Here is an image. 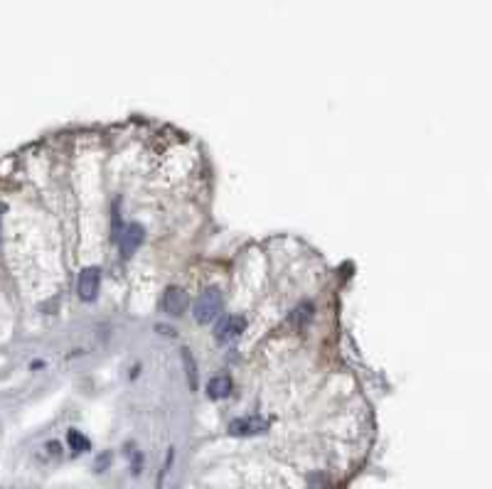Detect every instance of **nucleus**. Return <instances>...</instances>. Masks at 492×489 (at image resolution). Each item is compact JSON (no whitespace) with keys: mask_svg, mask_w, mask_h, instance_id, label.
Segmentation results:
<instances>
[{"mask_svg":"<svg viewBox=\"0 0 492 489\" xmlns=\"http://www.w3.org/2000/svg\"><path fill=\"white\" fill-rule=\"evenodd\" d=\"M99 283H101V270L96 266H89L79 273V280H76V293L84 303H91V300L99 295Z\"/></svg>","mask_w":492,"mask_h":489,"instance_id":"2","label":"nucleus"},{"mask_svg":"<svg viewBox=\"0 0 492 489\" xmlns=\"http://www.w3.org/2000/svg\"><path fill=\"white\" fill-rule=\"evenodd\" d=\"M160 305L168 315H182L187 305H190V298H187V293L182 288H168Z\"/></svg>","mask_w":492,"mask_h":489,"instance_id":"5","label":"nucleus"},{"mask_svg":"<svg viewBox=\"0 0 492 489\" xmlns=\"http://www.w3.org/2000/svg\"><path fill=\"white\" fill-rule=\"evenodd\" d=\"M69 445H71V450H76V453H86L89 450V440L84 438V435L79 433V430H69Z\"/></svg>","mask_w":492,"mask_h":489,"instance_id":"9","label":"nucleus"},{"mask_svg":"<svg viewBox=\"0 0 492 489\" xmlns=\"http://www.w3.org/2000/svg\"><path fill=\"white\" fill-rule=\"evenodd\" d=\"M310 315H313V308L306 303V305H301V308L296 310V315H291V322L293 324H303L308 317H310Z\"/></svg>","mask_w":492,"mask_h":489,"instance_id":"10","label":"nucleus"},{"mask_svg":"<svg viewBox=\"0 0 492 489\" xmlns=\"http://www.w3.org/2000/svg\"><path fill=\"white\" fill-rule=\"evenodd\" d=\"M221 310V293L217 288H207L195 300V319L200 324H210Z\"/></svg>","mask_w":492,"mask_h":489,"instance_id":"1","label":"nucleus"},{"mask_svg":"<svg viewBox=\"0 0 492 489\" xmlns=\"http://www.w3.org/2000/svg\"><path fill=\"white\" fill-rule=\"evenodd\" d=\"M244 327H246L244 317H239V315H226V317H221L219 322H217V327H214L217 342H221V345L234 342L236 337L244 332Z\"/></svg>","mask_w":492,"mask_h":489,"instance_id":"3","label":"nucleus"},{"mask_svg":"<svg viewBox=\"0 0 492 489\" xmlns=\"http://www.w3.org/2000/svg\"><path fill=\"white\" fill-rule=\"evenodd\" d=\"M182 361H185V374H187V381H190V386L195 389L197 386V369H195V359H192L190 350L187 347H182Z\"/></svg>","mask_w":492,"mask_h":489,"instance_id":"8","label":"nucleus"},{"mask_svg":"<svg viewBox=\"0 0 492 489\" xmlns=\"http://www.w3.org/2000/svg\"><path fill=\"white\" fill-rule=\"evenodd\" d=\"M266 428H268V420L259 418V415H246V418L231 420L229 433L231 435H254V433H264Z\"/></svg>","mask_w":492,"mask_h":489,"instance_id":"4","label":"nucleus"},{"mask_svg":"<svg viewBox=\"0 0 492 489\" xmlns=\"http://www.w3.org/2000/svg\"><path fill=\"white\" fill-rule=\"evenodd\" d=\"M143 239H146L143 226H138V224L126 226V229L121 231V249H123V256H131L133 251L143 244Z\"/></svg>","mask_w":492,"mask_h":489,"instance_id":"6","label":"nucleus"},{"mask_svg":"<svg viewBox=\"0 0 492 489\" xmlns=\"http://www.w3.org/2000/svg\"><path fill=\"white\" fill-rule=\"evenodd\" d=\"M231 394V379L226 374H219L214 376V379H210V384H207V396L214 401H221L226 399V396Z\"/></svg>","mask_w":492,"mask_h":489,"instance_id":"7","label":"nucleus"}]
</instances>
